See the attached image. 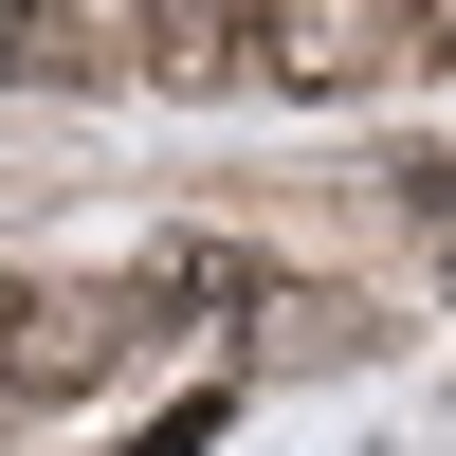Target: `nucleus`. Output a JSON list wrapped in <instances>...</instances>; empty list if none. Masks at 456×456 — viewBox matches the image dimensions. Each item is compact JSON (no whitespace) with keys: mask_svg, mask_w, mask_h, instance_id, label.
<instances>
[{"mask_svg":"<svg viewBox=\"0 0 456 456\" xmlns=\"http://www.w3.org/2000/svg\"><path fill=\"white\" fill-rule=\"evenodd\" d=\"M146 347H165V311H146L128 274H110V292L0 274V402H92V384H128Z\"/></svg>","mask_w":456,"mask_h":456,"instance_id":"1","label":"nucleus"},{"mask_svg":"<svg viewBox=\"0 0 456 456\" xmlns=\"http://www.w3.org/2000/svg\"><path fill=\"white\" fill-rule=\"evenodd\" d=\"M420 0H256V73L274 92H384Z\"/></svg>","mask_w":456,"mask_h":456,"instance_id":"2","label":"nucleus"},{"mask_svg":"<svg viewBox=\"0 0 456 456\" xmlns=\"http://www.w3.org/2000/svg\"><path fill=\"white\" fill-rule=\"evenodd\" d=\"M128 73L146 92H238L256 73V0H128Z\"/></svg>","mask_w":456,"mask_h":456,"instance_id":"3","label":"nucleus"},{"mask_svg":"<svg viewBox=\"0 0 456 456\" xmlns=\"http://www.w3.org/2000/svg\"><path fill=\"white\" fill-rule=\"evenodd\" d=\"M238 347H256V365H347V347H365V311H347V292H311V274H274Z\"/></svg>","mask_w":456,"mask_h":456,"instance_id":"4","label":"nucleus"},{"mask_svg":"<svg viewBox=\"0 0 456 456\" xmlns=\"http://www.w3.org/2000/svg\"><path fill=\"white\" fill-rule=\"evenodd\" d=\"M402 55H438V73H456V0H420V37H402Z\"/></svg>","mask_w":456,"mask_h":456,"instance_id":"5","label":"nucleus"},{"mask_svg":"<svg viewBox=\"0 0 456 456\" xmlns=\"http://www.w3.org/2000/svg\"><path fill=\"white\" fill-rule=\"evenodd\" d=\"M0 420H19V402H0Z\"/></svg>","mask_w":456,"mask_h":456,"instance_id":"6","label":"nucleus"}]
</instances>
